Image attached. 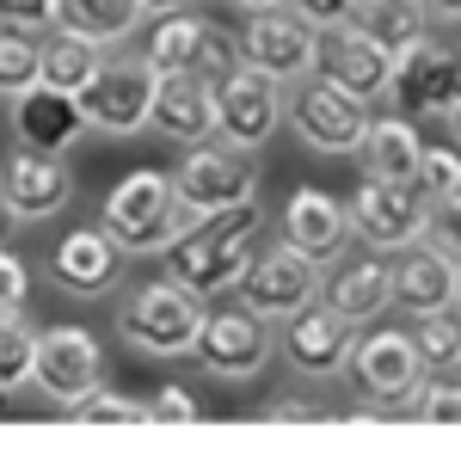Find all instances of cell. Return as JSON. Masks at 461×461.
<instances>
[{
  "mask_svg": "<svg viewBox=\"0 0 461 461\" xmlns=\"http://www.w3.org/2000/svg\"><path fill=\"white\" fill-rule=\"evenodd\" d=\"M258 234H265V203H258V197L197 215V221L178 228L173 247L160 252V258H167V277L185 284L191 295H203V302L234 295L240 271H247L252 252H258Z\"/></svg>",
  "mask_w": 461,
  "mask_h": 461,
  "instance_id": "1",
  "label": "cell"
},
{
  "mask_svg": "<svg viewBox=\"0 0 461 461\" xmlns=\"http://www.w3.org/2000/svg\"><path fill=\"white\" fill-rule=\"evenodd\" d=\"M99 228L123 247V258H160L185 228V210L173 197L167 167H136V173L117 178L105 191V203H99Z\"/></svg>",
  "mask_w": 461,
  "mask_h": 461,
  "instance_id": "2",
  "label": "cell"
},
{
  "mask_svg": "<svg viewBox=\"0 0 461 461\" xmlns=\"http://www.w3.org/2000/svg\"><path fill=\"white\" fill-rule=\"evenodd\" d=\"M203 295H191L173 277H154V284L130 289V302L117 308V332L123 345L142 357H191L197 345V326H203Z\"/></svg>",
  "mask_w": 461,
  "mask_h": 461,
  "instance_id": "3",
  "label": "cell"
},
{
  "mask_svg": "<svg viewBox=\"0 0 461 461\" xmlns=\"http://www.w3.org/2000/svg\"><path fill=\"white\" fill-rule=\"evenodd\" d=\"M339 375H345V388H351L357 406H369V412H393L406 388L425 375V363H419V345H412V332H400V326H363L351 332V351L339 363Z\"/></svg>",
  "mask_w": 461,
  "mask_h": 461,
  "instance_id": "4",
  "label": "cell"
},
{
  "mask_svg": "<svg viewBox=\"0 0 461 461\" xmlns=\"http://www.w3.org/2000/svg\"><path fill=\"white\" fill-rule=\"evenodd\" d=\"M191 357L203 363V375H215V382H252V375L271 369L277 332H271V320H258L252 308L215 295L210 308H203V326H197Z\"/></svg>",
  "mask_w": 461,
  "mask_h": 461,
  "instance_id": "5",
  "label": "cell"
},
{
  "mask_svg": "<svg viewBox=\"0 0 461 461\" xmlns=\"http://www.w3.org/2000/svg\"><path fill=\"white\" fill-rule=\"evenodd\" d=\"M388 99L400 117H437V123H456L461 105V62L449 43L437 37H412L406 50H393V68H388Z\"/></svg>",
  "mask_w": 461,
  "mask_h": 461,
  "instance_id": "6",
  "label": "cell"
},
{
  "mask_svg": "<svg viewBox=\"0 0 461 461\" xmlns=\"http://www.w3.org/2000/svg\"><path fill=\"white\" fill-rule=\"evenodd\" d=\"M142 56L154 74H203V80H221V74L234 68V43H228V32L215 25V19H203V13H191V6H173V13H148L142 25Z\"/></svg>",
  "mask_w": 461,
  "mask_h": 461,
  "instance_id": "7",
  "label": "cell"
},
{
  "mask_svg": "<svg viewBox=\"0 0 461 461\" xmlns=\"http://www.w3.org/2000/svg\"><path fill=\"white\" fill-rule=\"evenodd\" d=\"M284 123L314 148V154H357L363 130H369V105L308 68L284 86Z\"/></svg>",
  "mask_w": 461,
  "mask_h": 461,
  "instance_id": "8",
  "label": "cell"
},
{
  "mask_svg": "<svg viewBox=\"0 0 461 461\" xmlns=\"http://www.w3.org/2000/svg\"><path fill=\"white\" fill-rule=\"evenodd\" d=\"M277 130H284V80L234 62L215 80V142L234 154H258Z\"/></svg>",
  "mask_w": 461,
  "mask_h": 461,
  "instance_id": "9",
  "label": "cell"
},
{
  "mask_svg": "<svg viewBox=\"0 0 461 461\" xmlns=\"http://www.w3.org/2000/svg\"><path fill=\"white\" fill-rule=\"evenodd\" d=\"M320 284H326V265L320 258H308V252L284 247V240H271V247L252 252V265L240 271V284H234V302L240 308H252L258 320H289L295 308H308L320 295Z\"/></svg>",
  "mask_w": 461,
  "mask_h": 461,
  "instance_id": "10",
  "label": "cell"
},
{
  "mask_svg": "<svg viewBox=\"0 0 461 461\" xmlns=\"http://www.w3.org/2000/svg\"><path fill=\"white\" fill-rule=\"evenodd\" d=\"M173 197L178 210H185V221H197V215L210 210H228V203H247V197H258V173H252V154H234V148H221L210 136V142H191L185 154H178L173 173Z\"/></svg>",
  "mask_w": 461,
  "mask_h": 461,
  "instance_id": "11",
  "label": "cell"
},
{
  "mask_svg": "<svg viewBox=\"0 0 461 461\" xmlns=\"http://www.w3.org/2000/svg\"><path fill=\"white\" fill-rule=\"evenodd\" d=\"M148 99H154V68H148L142 56H111V50H105V62H99V74L74 93L86 130H99V136H142Z\"/></svg>",
  "mask_w": 461,
  "mask_h": 461,
  "instance_id": "12",
  "label": "cell"
},
{
  "mask_svg": "<svg viewBox=\"0 0 461 461\" xmlns=\"http://www.w3.org/2000/svg\"><path fill=\"white\" fill-rule=\"evenodd\" d=\"M99 382H105V351H99V339H93L86 326H50V332H37L32 388L43 393L50 406L74 412Z\"/></svg>",
  "mask_w": 461,
  "mask_h": 461,
  "instance_id": "13",
  "label": "cell"
},
{
  "mask_svg": "<svg viewBox=\"0 0 461 461\" xmlns=\"http://www.w3.org/2000/svg\"><path fill=\"white\" fill-rule=\"evenodd\" d=\"M345 215H351V240H363L369 252H400L425 240V191L412 178H363Z\"/></svg>",
  "mask_w": 461,
  "mask_h": 461,
  "instance_id": "14",
  "label": "cell"
},
{
  "mask_svg": "<svg viewBox=\"0 0 461 461\" xmlns=\"http://www.w3.org/2000/svg\"><path fill=\"white\" fill-rule=\"evenodd\" d=\"M314 25L295 13V6H258V13H247V25L228 37L234 43V62H247V68L271 74V80H295V74L314 68Z\"/></svg>",
  "mask_w": 461,
  "mask_h": 461,
  "instance_id": "15",
  "label": "cell"
},
{
  "mask_svg": "<svg viewBox=\"0 0 461 461\" xmlns=\"http://www.w3.org/2000/svg\"><path fill=\"white\" fill-rule=\"evenodd\" d=\"M388 68H393V56L369 32H357L351 19L345 25H326L314 37V74L332 80V86H345L369 111H375V99H388Z\"/></svg>",
  "mask_w": 461,
  "mask_h": 461,
  "instance_id": "16",
  "label": "cell"
},
{
  "mask_svg": "<svg viewBox=\"0 0 461 461\" xmlns=\"http://www.w3.org/2000/svg\"><path fill=\"white\" fill-rule=\"evenodd\" d=\"M284 326V339H277V357H284L289 375H302V382H326V375H339V363H345V351H351V320L332 314L326 302H308V308H295L289 320H277Z\"/></svg>",
  "mask_w": 461,
  "mask_h": 461,
  "instance_id": "17",
  "label": "cell"
},
{
  "mask_svg": "<svg viewBox=\"0 0 461 461\" xmlns=\"http://www.w3.org/2000/svg\"><path fill=\"white\" fill-rule=\"evenodd\" d=\"M461 295V277H456V252L430 247V240H412L400 247V258L388 265V308H400L406 320L419 314H449Z\"/></svg>",
  "mask_w": 461,
  "mask_h": 461,
  "instance_id": "18",
  "label": "cell"
},
{
  "mask_svg": "<svg viewBox=\"0 0 461 461\" xmlns=\"http://www.w3.org/2000/svg\"><path fill=\"white\" fill-rule=\"evenodd\" d=\"M0 197L13 203L19 221H56L74 203V173L68 154H37V148H13L0 167Z\"/></svg>",
  "mask_w": 461,
  "mask_h": 461,
  "instance_id": "19",
  "label": "cell"
},
{
  "mask_svg": "<svg viewBox=\"0 0 461 461\" xmlns=\"http://www.w3.org/2000/svg\"><path fill=\"white\" fill-rule=\"evenodd\" d=\"M50 277L62 295L80 302H99L123 284V247L111 240L105 228H68L56 247H50Z\"/></svg>",
  "mask_w": 461,
  "mask_h": 461,
  "instance_id": "20",
  "label": "cell"
},
{
  "mask_svg": "<svg viewBox=\"0 0 461 461\" xmlns=\"http://www.w3.org/2000/svg\"><path fill=\"white\" fill-rule=\"evenodd\" d=\"M148 130H160L173 148L210 142L215 136V80L178 68L154 74V99H148Z\"/></svg>",
  "mask_w": 461,
  "mask_h": 461,
  "instance_id": "21",
  "label": "cell"
},
{
  "mask_svg": "<svg viewBox=\"0 0 461 461\" xmlns=\"http://www.w3.org/2000/svg\"><path fill=\"white\" fill-rule=\"evenodd\" d=\"M277 240L308 252V258H320V265H332V258H345V247H351V215H345V203L332 191L302 185V191H289L284 215H277Z\"/></svg>",
  "mask_w": 461,
  "mask_h": 461,
  "instance_id": "22",
  "label": "cell"
},
{
  "mask_svg": "<svg viewBox=\"0 0 461 461\" xmlns=\"http://www.w3.org/2000/svg\"><path fill=\"white\" fill-rule=\"evenodd\" d=\"M13 136L19 148H37V154H68L86 136V117L74 105V93H56V86H25L13 93Z\"/></svg>",
  "mask_w": 461,
  "mask_h": 461,
  "instance_id": "23",
  "label": "cell"
},
{
  "mask_svg": "<svg viewBox=\"0 0 461 461\" xmlns=\"http://www.w3.org/2000/svg\"><path fill=\"white\" fill-rule=\"evenodd\" d=\"M320 302L332 314H345L351 326H369V320L388 314V258L382 252H363L351 265H339V277L320 284Z\"/></svg>",
  "mask_w": 461,
  "mask_h": 461,
  "instance_id": "24",
  "label": "cell"
},
{
  "mask_svg": "<svg viewBox=\"0 0 461 461\" xmlns=\"http://www.w3.org/2000/svg\"><path fill=\"white\" fill-rule=\"evenodd\" d=\"M148 25V0H56V32H74L99 50H117Z\"/></svg>",
  "mask_w": 461,
  "mask_h": 461,
  "instance_id": "25",
  "label": "cell"
},
{
  "mask_svg": "<svg viewBox=\"0 0 461 461\" xmlns=\"http://www.w3.org/2000/svg\"><path fill=\"white\" fill-rule=\"evenodd\" d=\"M419 130H412V117H375L369 111V130H363V142H357V160H363V178H412L419 173Z\"/></svg>",
  "mask_w": 461,
  "mask_h": 461,
  "instance_id": "26",
  "label": "cell"
},
{
  "mask_svg": "<svg viewBox=\"0 0 461 461\" xmlns=\"http://www.w3.org/2000/svg\"><path fill=\"white\" fill-rule=\"evenodd\" d=\"M99 62H105V50L86 43V37H74V32L50 25V37H37V80L56 86V93H80L99 74Z\"/></svg>",
  "mask_w": 461,
  "mask_h": 461,
  "instance_id": "27",
  "label": "cell"
},
{
  "mask_svg": "<svg viewBox=\"0 0 461 461\" xmlns=\"http://www.w3.org/2000/svg\"><path fill=\"white\" fill-rule=\"evenodd\" d=\"M351 25L369 32L393 56V50H406L412 37L430 32V13H425V0H351Z\"/></svg>",
  "mask_w": 461,
  "mask_h": 461,
  "instance_id": "28",
  "label": "cell"
},
{
  "mask_svg": "<svg viewBox=\"0 0 461 461\" xmlns=\"http://www.w3.org/2000/svg\"><path fill=\"white\" fill-rule=\"evenodd\" d=\"M32 345L37 326L25 308H0V393L32 388Z\"/></svg>",
  "mask_w": 461,
  "mask_h": 461,
  "instance_id": "29",
  "label": "cell"
},
{
  "mask_svg": "<svg viewBox=\"0 0 461 461\" xmlns=\"http://www.w3.org/2000/svg\"><path fill=\"white\" fill-rule=\"evenodd\" d=\"M412 345H419V363H425L430 375H456V369H461L456 308H449V314H419V320H412Z\"/></svg>",
  "mask_w": 461,
  "mask_h": 461,
  "instance_id": "30",
  "label": "cell"
},
{
  "mask_svg": "<svg viewBox=\"0 0 461 461\" xmlns=\"http://www.w3.org/2000/svg\"><path fill=\"white\" fill-rule=\"evenodd\" d=\"M400 406H406L419 425H443V430H449L461 419V388H456V375H430V369H425V375L406 388Z\"/></svg>",
  "mask_w": 461,
  "mask_h": 461,
  "instance_id": "31",
  "label": "cell"
},
{
  "mask_svg": "<svg viewBox=\"0 0 461 461\" xmlns=\"http://www.w3.org/2000/svg\"><path fill=\"white\" fill-rule=\"evenodd\" d=\"M25 86H37V37L0 25V99L25 93Z\"/></svg>",
  "mask_w": 461,
  "mask_h": 461,
  "instance_id": "32",
  "label": "cell"
},
{
  "mask_svg": "<svg viewBox=\"0 0 461 461\" xmlns=\"http://www.w3.org/2000/svg\"><path fill=\"white\" fill-rule=\"evenodd\" d=\"M74 419H80V425H148V406L130 400V393H111L105 382H99V388L74 406Z\"/></svg>",
  "mask_w": 461,
  "mask_h": 461,
  "instance_id": "33",
  "label": "cell"
},
{
  "mask_svg": "<svg viewBox=\"0 0 461 461\" xmlns=\"http://www.w3.org/2000/svg\"><path fill=\"white\" fill-rule=\"evenodd\" d=\"M412 185H419L425 197L461 191V160H456V148H419V173H412Z\"/></svg>",
  "mask_w": 461,
  "mask_h": 461,
  "instance_id": "34",
  "label": "cell"
},
{
  "mask_svg": "<svg viewBox=\"0 0 461 461\" xmlns=\"http://www.w3.org/2000/svg\"><path fill=\"white\" fill-rule=\"evenodd\" d=\"M148 406V425H191L197 419V393L178 388V382H167V388L154 393V400H142Z\"/></svg>",
  "mask_w": 461,
  "mask_h": 461,
  "instance_id": "35",
  "label": "cell"
},
{
  "mask_svg": "<svg viewBox=\"0 0 461 461\" xmlns=\"http://www.w3.org/2000/svg\"><path fill=\"white\" fill-rule=\"evenodd\" d=\"M0 25L6 32H50L56 25V0H0Z\"/></svg>",
  "mask_w": 461,
  "mask_h": 461,
  "instance_id": "36",
  "label": "cell"
},
{
  "mask_svg": "<svg viewBox=\"0 0 461 461\" xmlns=\"http://www.w3.org/2000/svg\"><path fill=\"white\" fill-rule=\"evenodd\" d=\"M32 302V265L13 247H0V308H25Z\"/></svg>",
  "mask_w": 461,
  "mask_h": 461,
  "instance_id": "37",
  "label": "cell"
},
{
  "mask_svg": "<svg viewBox=\"0 0 461 461\" xmlns=\"http://www.w3.org/2000/svg\"><path fill=\"white\" fill-rule=\"evenodd\" d=\"M289 6H295V13H302L314 32H326V25H345V19H351V0H289Z\"/></svg>",
  "mask_w": 461,
  "mask_h": 461,
  "instance_id": "38",
  "label": "cell"
},
{
  "mask_svg": "<svg viewBox=\"0 0 461 461\" xmlns=\"http://www.w3.org/2000/svg\"><path fill=\"white\" fill-rule=\"evenodd\" d=\"M265 419H326V400H308V393H277L265 406Z\"/></svg>",
  "mask_w": 461,
  "mask_h": 461,
  "instance_id": "39",
  "label": "cell"
},
{
  "mask_svg": "<svg viewBox=\"0 0 461 461\" xmlns=\"http://www.w3.org/2000/svg\"><path fill=\"white\" fill-rule=\"evenodd\" d=\"M425 13L437 19V25H456V19H461V0H425Z\"/></svg>",
  "mask_w": 461,
  "mask_h": 461,
  "instance_id": "40",
  "label": "cell"
},
{
  "mask_svg": "<svg viewBox=\"0 0 461 461\" xmlns=\"http://www.w3.org/2000/svg\"><path fill=\"white\" fill-rule=\"evenodd\" d=\"M13 234H19V215H13L6 197H0V247H13Z\"/></svg>",
  "mask_w": 461,
  "mask_h": 461,
  "instance_id": "41",
  "label": "cell"
},
{
  "mask_svg": "<svg viewBox=\"0 0 461 461\" xmlns=\"http://www.w3.org/2000/svg\"><path fill=\"white\" fill-rule=\"evenodd\" d=\"M234 13H258V6H284V0H228Z\"/></svg>",
  "mask_w": 461,
  "mask_h": 461,
  "instance_id": "42",
  "label": "cell"
},
{
  "mask_svg": "<svg viewBox=\"0 0 461 461\" xmlns=\"http://www.w3.org/2000/svg\"><path fill=\"white\" fill-rule=\"evenodd\" d=\"M173 6H191V0H148V13H173Z\"/></svg>",
  "mask_w": 461,
  "mask_h": 461,
  "instance_id": "43",
  "label": "cell"
}]
</instances>
